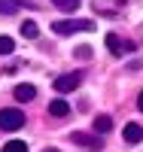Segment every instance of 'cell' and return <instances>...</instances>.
I'll list each match as a JSON object with an SVG mask.
<instances>
[{
    "mask_svg": "<svg viewBox=\"0 0 143 152\" xmlns=\"http://www.w3.org/2000/svg\"><path fill=\"white\" fill-rule=\"evenodd\" d=\"M67 113H70V107H67V100H52V104H49V116H67Z\"/></svg>",
    "mask_w": 143,
    "mask_h": 152,
    "instance_id": "cell-8",
    "label": "cell"
},
{
    "mask_svg": "<svg viewBox=\"0 0 143 152\" xmlns=\"http://www.w3.org/2000/svg\"><path fill=\"white\" fill-rule=\"evenodd\" d=\"M15 52V43H12V37H0V55H12Z\"/></svg>",
    "mask_w": 143,
    "mask_h": 152,
    "instance_id": "cell-12",
    "label": "cell"
},
{
    "mask_svg": "<svg viewBox=\"0 0 143 152\" xmlns=\"http://www.w3.org/2000/svg\"><path fill=\"white\" fill-rule=\"evenodd\" d=\"M52 31L67 37V34H76V31H95V21H88V18H64V21L52 24Z\"/></svg>",
    "mask_w": 143,
    "mask_h": 152,
    "instance_id": "cell-1",
    "label": "cell"
},
{
    "mask_svg": "<svg viewBox=\"0 0 143 152\" xmlns=\"http://www.w3.org/2000/svg\"><path fill=\"white\" fill-rule=\"evenodd\" d=\"M21 34L28 37V40H34V37H40V28H37L34 21H21Z\"/></svg>",
    "mask_w": 143,
    "mask_h": 152,
    "instance_id": "cell-11",
    "label": "cell"
},
{
    "mask_svg": "<svg viewBox=\"0 0 143 152\" xmlns=\"http://www.w3.org/2000/svg\"><path fill=\"white\" fill-rule=\"evenodd\" d=\"M3 152H28V143H24V140H9L3 146Z\"/></svg>",
    "mask_w": 143,
    "mask_h": 152,
    "instance_id": "cell-13",
    "label": "cell"
},
{
    "mask_svg": "<svg viewBox=\"0 0 143 152\" xmlns=\"http://www.w3.org/2000/svg\"><path fill=\"white\" fill-rule=\"evenodd\" d=\"M122 137H125V143H140L143 140V128H140L137 122H131V125L122 128Z\"/></svg>",
    "mask_w": 143,
    "mask_h": 152,
    "instance_id": "cell-6",
    "label": "cell"
},
{
    "mask_svg": "<svg viewBox=\"0 0 143 152\" xmlns=\"http://www.w3.org/2000/svg\"><path fill=\"white\" fill-rule=\"evenodd\" d=\"M79 79H82L79 73H61L58 79H55V91H61V94H67V91H73V88L79 85Z\"/></svg>",
    "mask_w": 143,
    "mask_h": 152,
    "instance_id": "cell-3",
    "label": "cell"
},
{
    "mask_svg": "<svg viewBox=\"0 0 143 152\" xmlns=\"http://www.w3.org/2000/svg\"><path fill=\"white\" fill-rule=\"evenodd\" d=\"M24 125V113L15 110V107H6V110H0V128L3 131H18Z\"/></svg>",
    "mask_w": 143,
    "mask_h": 152,
    "instance_id": "cell-2",
    "label": "cell"
},
{
    "mask_svg": "<svg viewBox=\"0 0 143 152\" xmlns=\"http://www.w3.org/2000/svg\"><path fill=\"white\" fill-rule=\"evenodd\" d=\"M113 131V122H110V116H98L95 119V134L100 137V134H110Z\"/></svg>",
    "mask_w": 143,
    "mask_h": 152,
    "instance_id": "cell-7",
    "label": "cell"
},
{
    "mask_svg": "<svg viewBox=\"0 0 143 152\" xmlns=\"http://www.w3.org/2000/svg\"><path fill=\"white\" fill-rule=\"evenodd\" d=\"M70 140H73V143H79V146H85V149H100V146H103L98 134H82V131H73Z\"/></svg>",
    "mask_w": 143,
    "mask_h": 152,
    "instance_id": "cell-4",
    "label": "cell"
},
{
    "mask_svg": "<svg viewBox=\"0 0 143 152\" xmlns=\"http://www.w3.org/2000/svg\"><path fill=\"white\" fill-rule=\"evenodd\" d=\"M107 49H110V55L119 58V55H122V40H119L116 34H107Z\"/></svg>",
    "mask_w": 143,
    "mask_h": 152,
    "instance_id": "cell-9",
    "label": "cell"
},
{
    "mask_svg": "<svg viewBox=\"0 0 143 152\" xmlns=\"http://www.w3.org/2000/svg\"><path fill=\"white\" fill-rule=\"evenodd\" d=\"M137 107H140V113H143V91H140V97H137Z\"/></svg>",
    "mask_w": 143,
    "mask_h": 152,
    "instance_id": "cell-16",
    "label": "cell"
},
{
    "mask_svg": "<svg viewBox=\"0 0 143 152\" xmlns=\"http://www.w3.org/2000/svg\"><path fill=\"white\" fill-rule=\"evenodd\" d=\"M52 3H55L61 12H76L79 9V0H52Z\"/></svg>",
    "mask_w": 143,
    "mask_h": 152,
    "instance_id": "cell-10",
    "label": "cell"
},
{
    "mask_svg": "<svg viewBox=\"0 0 143 152\" xmlns=\"http://www.w3.org/2000/svg\"><path fill=\"white\" fill-rule=\"evenodd\" d=\"M12 97H15V100H21V104H28V100H34V97H37V88H34L31 82H21V85H15Z\"/></svg>",
    "mask_w": 143,
    "mask_h": 152,
    "instance_id": "cell-5",
    "label": "cell"
},
{
    "mask_svg": "<svg viewBox=\"0 0 143 152\" xmlns=\"http://www.w3.org/2000/svg\"><path fill=\"white\" fill-rule=\"evenodd\" d=\"M15 9H18L15 3H9V0H0V12H3V15H12Z\"/></svg>",
    "mask_w": 143,
    "mask_h": 152,
    "instance_id": "cell-15",
    "label": "cell"
},
{
    "mask_svg": "<svg viewBox=\"0 0 143 152\" xmlns=\"http://www.w3.org/2000/svg\"><path fill=\"white\" fill-rule=\"evenodd\" d=\"M43 152H61V149H43Z\"/></svg>",
    "mask_w": 143,
    "mask_h": 152,
    "instance_id": "cell-17",
    "label": "cell"
},
{
    "mask_svg": "<svg viewBox=\"0 0 143 152\" xmlns=\"http://www.w3.org/2000/svg\"><path fill=\"white\" fill-rule=\"evenodd\" d=\"M73 55L79 58V61H88V58H92V49H88V46H76V49H73Z\"/></svg>",
    "mask_w": 143,
    "mask_h": 152,
    "instance_id": "cell-14",
    "label": "cell"
}]
</instances>
